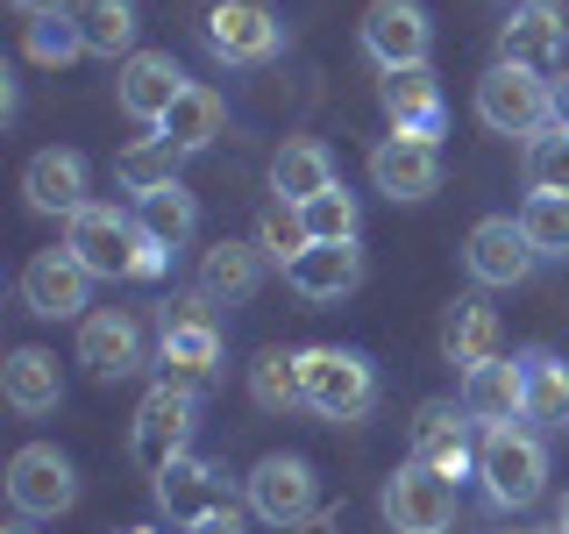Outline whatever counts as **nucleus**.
Returning <instances> with one entry per match:
<instances>
[{
	"instance_id": "nucleus-26",
	"label": "nucleus",
	"mask_w": 569,
	"mask_h": 534,
	"mask_svg": "<svg viewBox=\"0 0 569 534\" xmlns=\"http://www.w3.org/2000/svg\"><path fill=\"white\" fill-rule=\"evenodd\" d=\"M378 100H385L391 129H406V136H441V79H435L427 65L385 71V79H378Z\"/></svg>"
},
{
	"instance_id": "nucleus-17",
	"label": "nucleus",
	"mask_w": 569,
	"mask_h": 534,
	"mask_svg": "<svg viewBox=\"0 0 569 534\" xmlns=\"http://www.w3.org/2000/svg\"><path fill=\"white\" fill-rule=\"evenodd\" d=\"M186 71L171 65V50H136V58H121V79H114V100L121 115L142 121V129H157V121L178 107V93H186Z\"/></svg>"
},
{
	"instance_id": "nucleus-9",
	"label": "nucleus",
	"mask_w": 569,
	"mask_h": 534,
	"mask_svg": "<svg viewBox=\"0 0 569 534\" xmlns=\"http://www.w3.org/2000/svg\"><path fill=\"white\" fill-rule=\"evenodd\" d=\"M378 506H385L391 534H449L456 527V485L441 471H427V463H413V456L385 477Z\"/></svg>"
},
{
	"instance_id": "nucleus-19",
	"label": "nucleus",
	"mask_w": 569,
	"mask_h": 534,
	"mask_svg": "<svg viewBox=\"0 0 569 534\" xmlns=\"http://www.w3.org/2000/svg\"><path fill=\"white\" fill-rule=\"evenodd\" d=\"M284 285H292L307 307H342L356 285H363V249L356 243H313L299 264H284Z\"/></svg>"
},
{
	"instance_id": "nucleus-13",
	"label": "nucleus",
	"mask_w": 569,
	"mask_h": 534,
	"mask_svg": "<svg viewBox=\"0 0 569 534\" xmlns=\"http://www.w3.org/2000/svg\"><path fill=\"white\" fill-rule=\"evenodd\" d=\"M150 492H157V513H164L171 527H200L207 513H221V506H236L228 498V477L213 471L207 456H178V463H164V471L150 477Z\"/></svg>"
},
{
	"instance_id": "nucleus-20",
	"label": "nucleus",
	"mask_w": 569,
	"mask_h": 534,
	"mask_svg": "<svg viewBox=\"0 0 569 534\" xmlns=\"http://www.w3.org/2000/svg\"><path fill=\"white\" fill-rule=\"evenodd\" d=\"M462 414L477 427H512L527 421V378H520V356H491V364L462 370Z\"/></svg>"
},
{
	"instance_id": "nucleus-30",
	"label": "nucleus",
	"mask_w": 569,
	"mask_h": 534,
	"mask_svg": "<svg viewBox=\"0 0 569 534\" xmlns=\"http://www.w3.org/2000/svg\"><path fill=\"white\" fill-rule=\"evenodd\" d=\"M114 186H121V192H136V200H150V192L178 186V150H171L164 136H142V142H129V150L114 157Z\"/></svg>"
},
{
	"instance_id": "nucleus-6",
	"label": "nucleus",
	"mask_w": 569,
	"mask_h": 534,
	"mask_svg": "<svg viewBox=\"0 0 569 534\" xmlns=\"http://www.w3.org/2000/svg\"><path fill=\"white\" fill-rule=\"evenodd\" d=\"M200 36L221 65H271L284 50V22L271 0H213L200 14Z\"/></svg>"
},
{
	"instance_id": "nucleus-29",
	"label": "nucleus",
	"mask_w": 569,
	"mask_h": 534,
	"mask_svg": "<svg viewBox=\"0 0 569 534\" xmlns=\"http://www.w3.org/2000/svg\"><path fill=\"white\" fill-rule=\"evenodd\" d=\"M441 356L462 364V370H477V364L498 356V314L485 299H456V307L441 314Z\"/></svg>"
},
{
	"instance_id": "nucleus-39",
	"label": "nucleus",
	"mask_w": 569,
	"mask_h": 534,
	"mask_svg": "<svg viewBox=\"0 0 569 534\" xmlns=\"http://www.w3.org/2000/svg\"><path fill=\"white\" fill-rule=\"evenodd\" d=\"M186 534H242V513L236 506H221V513H207L200 527H186Z\"/></svg>"
},
{
	"instance_id": "nucleus-14",
	"label": "nucleus",
	"mask_w": 569,
	"mask_h": 534,
	"mask_svg": "<svg viewBox=\"0 0 569 534\" xmlns=\"http://www.w3.org/2000/svg\"><path fill=\"white\" fill-rule=\"evenodd\" d=\"M86 293H93V271L71 249H36L22 264V307L43 320H86Z\"/></svg>"
},
{
	"instance_id": "nucleus-5",
	"label": "nucleus",
	"mask_w": 569,
	"mask_h": 534,
	"mask_svg": "<svg viewBox=\"0 0 569 534\" xmlns=\"http://www.w3.org/2000/svg\"><path fill=\"white\" fill-rule=\"evenodd\" d=\"M477 477H485V492H491V506H533L548 485V449H541V435H527L520 421L512 427H485V442H477Z\"/></svg>"
},
{
	"instance_id": "nucleus-16",
	"label": "nucleus",
	"mask_w": 569,
	"mask_h": 534,
	"mask_svg": "<svg viewBox=\"0 0 569 534\" xmlns=\"http://www.w3.org/2000/svg\"><path fill=\"white\" fill-rule=\"evenodd\" d=\"M142 320L136 314H121V307H100V314H86L79 320V364L93 370L100 385H121V378H136L142 370Z\"/></svg>"
},
{
	"instance_id": "nucleus-8",
	"label": "nucleus",
	"mask_w": 569,
	"mask_h": 534,
	"mask_svg": "<svg viewBox=\"0 0 569 534\" xmlns=\"http://www.w3.org/2000/svg\"><path fill=\"white\" fill-rule=\"evenodd\" d=\"M192 421H200V399L157 378L150 392H142L136 421H129V456H136L142 471L157 477L164 463H178V456H186V442H192Z\"/></svg>"
},
{
	"instance_id": "nucleus-21",
	"label": "nucleus",
	"mask_w": 569,
	"mask_h": 534,
	"mask_svg": "<svg viewBox=\"0 0 569 534\" xmlns=\"http://www.w3.org/2000/svg\"><path fill=\"white\" fill-rule=\"evenodd\" d=\"M470 414L449 399H427L420 414H413V463H427V471H441V477H462V471H477V449H470Z\"/></svg>"
},
{
	"instance_id": "nucleus-36",
	"label": "nucleus",
	"mask_w": 569,
	"mask_h": 534,
	"mask_svg": "<svg viewBox=\"0 0 569 534\" xmlns=\"http://www.w3.org/2000/svg\"><path fill=\"white\" fill-rule=\"evenodd\" d=\"M22 50H29V65L58 71V65H71V58H86V36H79V22H71V8H64V14H43V22H29Z\"/></svg>"
},
{
	"instance_id": "nucleus-34",
	"label": "nucleus",
	"mask_w": 569,
	"mask_h": 534,
	"mask_svg": "<svg viewBox=\"0 0 569 534\" xmlns=\"http://www.w3.org/2000/svg\"><path fill=\"white\" fill-rule=\"evenodd\" d=\"M520 228H527V243H533V257H569V200L562 192H527V207H520Z\"/></svg>"
},
{
	"instance_id": "nucleus-31",
	"label": "nucleus",
	"mask_w": 569,
	"mask_h": 534,
	"mask_svg": "<svg viewBox=\"0 0 569 534\" xmlns=\"http://www.w3.org/2000/svg\"><path fill=\"white\" fill-rule=\"evenodd\" d=\"M136 221L157 249H186L192 228H200V200H192L186 186H164V192H150V200H136Z\"/></svg>"
},
{
	"instance_id": "nucleus-1",
	"label": "nucleus",
	"mask_w": 569,
	"mask_h": 534,
	"mask_svg": "<svg viewBox=\"0 0 569 534\" xmlns=\"http://www.w3.org/2000/svg\"><path fill=\"white\" fill-rule=\"evenodd\" d=\"M157 364H164V385L192 392V399L213 392V378H221V320H213L207 293L157 307Z\"/></svg>"
},
{
	"instance_id": "nucleus-11",
	"label": "nucleus",
	"mask_w": 569,
	"mask_h": 534,
	"mask_svg": "<svg viewBox=\"0 0 569 534\" xmlns=\"http://www.w3.org/2000/svg\"><path fill=\"white\" fill-rule=\"evenodd\" d=\"M363 50L378 58V71H413L435 50V22H427L420 0H370L363 8Z\"/></svg>"
},
{
	"instance_id": "nucleus-3",
	"label": "nucleus",
	"mask_w": 569,
	"mask_h": 534,
	"mask_svg": "<svg viewBox=\"0 0 569 534\" xmlns=\"http://www.w3.org/2000/svg\"><path fill=\"white\" fill-rule=\"evenodd\" d=\"M299 378H307V414L320 421H363L378 406V370H370L363 349H335V343H313L299 349Z\"/></svg>"
},
{
	"instance_id": "nucleus-42",
	"label": "nucleus",
	"mask_w": 569,
	"mask_h": 534,
	"mask_svg": "<svg viewBox=\"0 0 569 534\" xmlns=\"http://www.w3.org/2000/svg\"><path fill=\"white\" fill-rule=\"evenodd\" d=\"M0 534H36V527L22 521V513H14V521H8V527H0Z\"/></svg>"
},
{
	"instance_id": "nucleus-24",
	"label": "nucleus",
	"mask_w": 569,
	"mask_h": 534,
	"mask_svg": "<svg viewBox=\"0 0 569 534\" xmlns=\"http://www.w3.org/2000/svg\"><path fill=\"white\" fill-rule=\"evenodd\" d=\"M0 392H8V406L14 414H58V399H64V370H58V356L50 349H36V343H22L0 364Z\"/></svg>"
},
{
	"instance_id": "nucleus-12",
	"label": "nucleus",
	"mask_w": 569,
	"mask_h": 534,
	"mask_svg": "<svg viewBox=\"0 0 569 534\" xmlns=\"http://www.w3.org/2000/svg\"><path fill=\"white\" fill-rule=\"evenodd\" d=\"M462 264H470V278H477V285L506 293V285H527L541 257H533L520 214H485V221L470 228V243H462Z\"/></svg>"
},
{
	"instance_id": "nucleus-2",
	"label": "nucleus",
	"mask_w": 569,
	"mask_h": 534,
	"mask_svg": "<svg viewBox=\"0 0 569 534\" xmlns=\"http://www.w3.org/2000/svg\"><path fill=\"white\" fill-rule=\"evenodd\" d=\"M64 249L86 264L93 278H142V257H150V236L129 207H107V200H86L79 214L64 221Z\"/></svg>"
},
{
	"instance_id": "nucleus-35",
	"label": "nucleus",
	"mask_w": 569,
	"mask_h": 534,
	"mask_svg": "<svg viewBox=\"0 0 569 534\" xmlns=\"http://www.w3.org/2000/svg\"><path fill=\"white\" fill-rule=\"evenodd\" d=\"M257 249H263L271 264H299V257L313 249V236H307V214H299V207H284V200H271V207H263V221H257Z\"/></svg>"
},
{
	"instance_id": "nucleus-40",
	"label": "nucleus",
	"mask_w": 569,
	"mask_h": 534,
	"mask_svg": "<svg viewBox=\"0 0 569 534\" xmlns=\"http://www.w3.org/2000/svg\"><path fill=\"white\" fill-rule=\"evenodd\" d=\"M8 8H14V14H29V22H43V14H64L71 0H8Z\"/></svg>"
},
{
	"instance_id": "nucleus-18",
	"label": "nucleus",
	"mask_w": 569,
	"mask_h": 534,
	"mask_svg": "<svg viewBox=\"0 0 569 534\" xmlns=\"http://www.w3.org/2000/svg\"><path fill=\"white\" fill-rule=\"evenodd\" d=\"M569 43V22L556 0H520V8L498 22V65H520V71H548Z\"/></svg>"
},
{
	"instance_id": "nucleus-33",
	"label": "nucleus",
	"mask_w": 569,
	"mask_h": 534,
	"mask_svg": "<svg viewBox=\"0 0 569 534\" xmlns=\"http://www.w3.org/2000/svg\"><path fill=\"white\" fill-rule=\"evenodd\" d=\"M520 378H527V421H569V364L556 349H527Z\"/></svg>"
},
{
	"instance_id": "nucleus-44",
	"label": "nucleus",
	"mask_w": 569,
	"mask_h": 534,
	"mask_svg": "<svg viewBox=\"0 0 569 534\" xmlns=\"http://www.w3.org/2000/svg\"><path fill=\"white\" fill-rule=\"evenodd\" d=\"M121 534H157V527H121Z\"/></svg>"
},
{
	"instance_id": "nucleus-41",
	"label": "nucleus",
	"mask_w": 569,
	"mask_h": 534,
	"mask_svg": "<svg viewBox=\"0 0 569 534\" xmlns=\"http://www.w3.org/2000/svg\"><path fill=\"white\" fill-rule=\"evenodd\" d=\"M548 93H556V129H569V71H562V79H548Z\"/></svg>"
},
{
	"instance_id": "nucleus-22",
	"label": "nucleus",
	"mask_w": 569,
	"mask_h": 534,
	"mask_svg": "<svg viewBox=\"0 0 569 534\" xmlns=\"http://www.w3.org/2000/svg\"><path fill=\"white\" fill-rule=\"evenodd\" d=\"M328 186H342V178H335V150L320 136H284L278 150H271V192H278L284 207H307Z\"/></svg>"
},
{
	"instance_id": "nucleus-32",
	"label": "nucleus",
	"mask_w": 569,
	"mask_h": 534,
	"mask_svg": "<svg viewBox=\"0 0 569 534\" xmlns=\"http://www.w3.org/2000/svg\"><path fill=\"white\" fill-rule=\"evenodd\" d=\"M249 399H257L263 414H292V406H307V378H299V349H263L257 364H249Z\"/></svg>"
},
{
	"instance_id": "nucleus-4",
	"label": "nucleus",
	"mask_w": 569,
	"mask_h": 534,
	"mask_svg": "<svg viewBox=\"0 0 569 534\" xmlns=\"http://www.w3.org/2000/svg\"><path fill=\"white\" fill-rule=\"evenodd\" d=\"M477 121L491 136H548L556 129V93H548L541 71H520V65H491L477 79Z\"/></svg>"
},
{
	"instance_id": "nucleus-23",
	"label": "nucleus",
	"mask_w": 569,
	"mask_h": 534,
	"mask_svg": "<svg viewBox=\"0 0 569 534\" xmlns=\"http://www.w3.org/2000/svg\"><path fill=\"white\" fill-rule=\"evenodd\" d=\"M22 200L36 214H64V221H71V214L86 207V157L79 150H58V142L36 150L29 171H22Z\"/></svg>"
},
{
	"instance_id": "nucleus-27",
	"label": "nucleus",
	"mask_w": 569,
	"mask_h": 534,
	"mask_svg": "<svg viewBox=\"0 0 569 534\" xmlns=\"http://www.w3.org/2000/svg\"><path fill=\"white\" fill-rule=\"evenodd\" d=\"M221 129H228V100L213 93V86H200V79H192L186 93H178V107H171L164 121H157V136H164L178 157L213 150V142H221Z\"/></svg>"
},
{
	"instance_id": "nucleus-25",
	"label": "nucleus",
	"mask_w": 569,
	"mask_h": 534,
	"mask_svg": "<svg viewBox=\"0 0 569 534\" xmlns=\"http://www.w3.org/2000/svg\"><path fill=\"white\" fill-rule=\"evenodd\" d=\"M257 285H263V249L228 236V243H213L207 257H200V278H192V293H207L213 307H242Z\"/></svg>"
},
{
	"instance_id": "nucleus-43",
	"label": "nucleus",
	"mask_w": 569,
	"mask_h": 534,
	"mask_svg": "<svg viewBox=\"0 0 569 534\" xmlns=\"http://www.w3.org/2000/svg\"><path fill=\"white\" fill-rule=\"evenodd\" d=\"M556 534H569V498H562V513H556Z\"/></svg>"
},
{
	"instance_id": "nucleus-15",
	"label": "nucleus",
	"mask_w": 569,
	"mask_h": 534,
	"mask_svg": "<svg viewBox=\"0 0 569 534\" xmlns=\"http://www.w3.org/2000/svg\"><path fill=\"white\" fill-rule=\"evenodd\" d=\"M370 186H378L385 200H427V192L441 186V142L391 129L378 150H370Z\"/></svg>"
},
{
	"instance_id": "nucleus-7",
	"label": "nucleus",
	"mask_w": 569,
	"mask_h": 534,
	"mask_svg": "<svg viewBox=\"0 0 569 534\" xmlns=\"http://www.w3.org/2000/svg\"><path fill=\"white\" fill-rule=\"evenodd\" d=\"M8 506L22 513V521H58V513L79 506V471H71V456L58 442H29V449H14L8 463Z\"/></svg>"
},
{
	"instance_id": "nucleus-37",
	"label": "nucleus",
	"mask_w": 569,
	"mask_h": 534,
	"mask_svg": "<svg viewBox=\"0 0 569 534\" xmlns=\"http://www.w3.org/2000/svg\"><path fill=\"white\" fill-rule=\"evenodd\" d=\"M299 214H307V236L313 243H356V192L349 186H328L320 200H307Z\"/></svg>"
},
{
	"instance_id": "nucleus-38",
	"label": "nucleus",
	"mask_w": 569,
	"mask_h": 534,
	"mask_svg": "<svg viewBox=\"0 0 569 534\" xmlns=\"http://www.w3.org/2000/svg\"><path fill=\"white\" fill-rule=\"evenodd\" d=\"M527 178H533V192H562L569 200V129H548L527 142Z\"/></svg>"
},
{
	"instance_id": "nucleus-28",
	"label": "nucleus",
	"mask_w": 569,
	"mask_h": 534,
	"mask_svg": "<svg viewBox=\"0 0 569 534\" xmlns=\"http://www.w3.org/2000/svg\"><path fill=\"white\" fill-rule=\"evenodd\" d=\"M71 22L86 36V58H136V0H71Z\"/></svg>"
},
{
	"instance_id": "nucleus-10",
	"label": "nucleus",
	"mask_w": 569,
	"mask_h": 534,
	"mask_svg": "<svg viewBox=\"0 0 569 534\" xmlns=\"http://www.w3.org/2000/svg\"><path fill=\"white\" fill-rule=\"evenodd\" d=\"M249 513L271 527H307L320 521V477L307 456H263L249 471Z\"/></svg>"
}]
</instances>
